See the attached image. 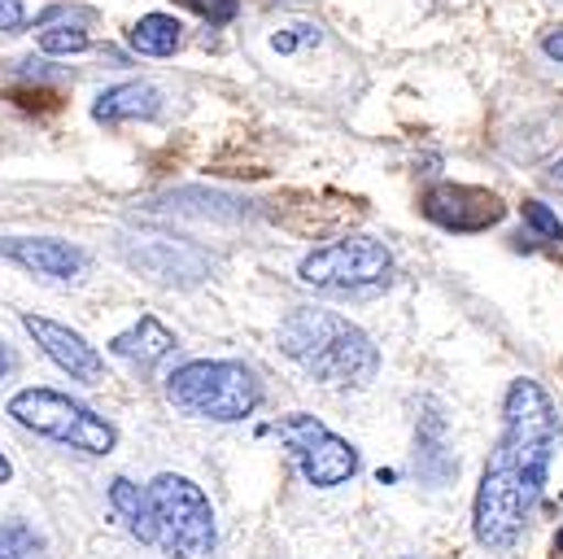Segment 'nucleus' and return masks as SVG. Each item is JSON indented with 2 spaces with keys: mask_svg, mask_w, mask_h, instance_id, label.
<instances>
[{
  "mask_svg": "<svg viewBox=\"0 0 563 559\" xmlns=\"http://www.w3.org/2000/svg\"><path fill=\"white\" fill-rule=\"evenodd\" d=\"M555 446H560V416L551 394L529 376L511 381L503 403V437L485 463L476 507H472L481 547L507 551L520 538V529L529 525L542 498Z\"/></svg>",
  "mask_w": 563,
  "mask_h": 559,
  "instance_id": "f257e3e1",
  "label": "nucleus"
},
{
  "mask_svg": "<svg viewBox=\"0 0 563 559\" xmlns=\"http://www.w3.org/2000/svg\"><path fill=\"white\" fill-rule=\"evenodd\" d=\"M280 350L314 381L341 385V390L372 385L380 372V350L372 346V337L350 319L314 306H297L284 315Z\"/></svg>",
  "mask_w": 563,
  "mask_h": 559,
  "instance_id": "f03ea898",
  "label": "nucleus"
},
{
  "mask_svg": "<svg viewBox=\"0 0 563 559\" xmlns=\"http://www.w3.org/2000/svg\"><path fill=\"white\" fill-rule=\"evenodd\" d=\"M166 398L192 419L236 424L258 412L263 385L236 359H192L166 376Z\"/></svg>",
  "mask_w": 563,
  "mask_h": 559,
  "instance_id": "7ed1b4c3",
  "label": "nucleus"
},
{
  "mask_svg": "<svg viewBox=\"0 0 563 559\" xmlns=\"http://www.w3.org/2000/svg\"><path fill=\"white\" fill-rule=\"evenodd\" d=\"M148 503H153V529H157L153 547H162L170 559H214V547H219L214 507L197 481L179 472H162L148 485Z\"/></svg>",
  "mask_w": 563,
  "mask_h": 559,
  "instance_id": "20e7f679",
  "label": "nucleus"
},
{
  "mask_svg": "<svg viewBox=\"0 0 563 559\" xmlns=\"http://www.w3.org/2000/svg\"><path fill=\"white\" fill-rule=\"evenodd\" d=\"M9 416L35 437H48L57 446L84 450V454H110L119 446V428L106 416H97L92 407H84L70 394L57 390H18L9 398Z\"/></svg>",
  "mask_w": 563,
  "mask_h": 559,
  "instance_id": "39448f33",
  "label": "nucleus"
},
{
  "mask_svg": "<svg viewBox=\"0 0 563 559\" xmlns=\"http://www.w3.org/2000/svg\"><path fill=\"white\" fill-rule=\"evenodd\" d=\"M297 276L306 280L310 288H328V293H358V288H376L389 284L394 276V254L372 241V237H345L332 241L314 254L301 259Z\"/></svg>",
  "mask_w": 563,
  "mask_h": 559,
  "instance_id": "423d86ee",
  "label": "nucleus"
},
{
  "mask_svg": "<svg viewBox=\"0 0 563 559\" xmlns=\"http://www.w3.org/2000/svg\"><path fill=\"white\" fill-rule=\"evenodd\" d=\"M276 437L292 450L301 476L319 490H336L358 472V450L345 437H336L319 416H306V412L284 416L276 424Z\"/></svg>",
  "mask_w": 563,
  "mask_h": 559,
  "instance_id": "0eeeda50",
  "label": "nucleus"
},
{
  "mask_svg": "<svg viewBox=\"0 0 563 559\" xmlns=\"http://www.w3.org/2000/svg\"><path fill=\"white\" fill-rule=\"evenodd\" d=\"M423 215L445 228V232H485L494 223H503L507 206L498 193L489 188H472V184H437L423 193Z\"/></svg>",
  "mask_w": 563,
  "mask_h": 559,
  "instance_id": "6e6552de",
  "label": "nucleus"
},
{
  "mask_svg": "<svg viewBox=\"0 0 563 559\" xmlns=\"http://www.w3.org/2000/svg\"><path fill=\"white\" fill-rule=\"evenodd\" d=\"M22 328L31 332V341L44 350L48 363H57L70 381H101L106 376V359L97 354V346H88V337H79L75 328L57 324V319H44V315H22Z\"/></svg>",
  "mask_w": 563,
  "mask_h": 559,
  "instance_id": "1a4fd4ad",
  "label": "nucleus"
},
{
  "mask_svg": "<svg viewBox=\"0 0 563 559\" xmlns=\"http://www.w3.org/2000/svg\"><path fill=\"white\" fill-rule=\"evenodd\" d=\"M0 259L44 280H70L84 272V250L57 237H0Z\"/></svg>",
  "mask_w": 563,
  "mask_h": 559,
  "instance_id": "9d476101",
  "label": "nucleus"
},
{
  "mask_svg": "<svg viewBox=\"0 0 563 559\" xmlns=\"http://www.w3.org/2000/svg\"><path fill=\"white\" fill-rule=\"evenodd\" d=\"M175 332L157 319V315H141L128 332H119L114 341H110V354H119L123 363H132L136 372H153L162 359H170L175 354Z\"/></svg>",
  "mask_w": 563,
  "mask_h": 559,
  "instance_id": "9b49d317",
  "label": "nucleus"
},
{
  "mask_svg": "<svg viewBox=\"0 0 563 559\" xmlns=\"http://www.w3.org/2000/svg\"><path fill=\"white\" fill-rule=\"evenodd\" d=\"M128 263L148 272L153 280H166V284H197L210 272L201 254H192L184 245H170V241H148L136 254H128Z\"/></svg>",
  "mask_w": 563,
  "mask_h": 559,
  "instance_id": "f8f14e48",
  "label": "nucleus"
},
{
  "mask_svg": "<svg viewBox=\"0 0 563 559\" xmlns=\"http://www.w3.org/2000/svg\"><path fill=\"white\" fill-rule=\"evenodd\" d=\"M162 110V92L153 84H119V88H106L92 106V119L97 123H128V119H153Z\"/></svg>",
  "mask_w": 563,
  "mask_h": 559,
  "instance_id": "ddd939ff",
  "label": "nucleus"
},
{
  "mask_svg": "<svg viewBox=\"0 0 563 559\" xmlns=\"http://www.w3.org/2000/svg\"><path fill=\"white\" fill-rule=\"evenodd\" d=\"M110 507L123 516V525L132 529V538H141L144 547L157 542V529H153V503H148V485H136L128 476H114L110 481Z\"/></svg>",
  "mask_w": 563,
  "mask_h": 559,
  "instance_id": "4468645a",
  "label": "nucleus"
},
{
  "mask_svg": "<svg viewBox=\"0 0 563 559\" xmlns=\"http://www.w3.org/2000/svg\"><path fill=\"white\" fill-rule=\"evenodd\" d=\"M132 48L144 53V57H170L184 40V26L170 18V13H144L141 22L132 26Z\"/></svg>",
  "mask_w": 563,
  "mask_h": 559,
  "instance_id": "2eb2a0df",
  "label": "nucleus"
},
{
  "mask_svg": "<svg viewBox=\"0 0 563 559\" xmlns=\"http://www.w3.org/2000/svg\"><path fill=\"white\" fill-rule=\"evenodd\" d=\"M0 559H44V538L22 520H4L0 525Z\"/></svg>",
  "mask_w": 563,
  "mask_h": 559,
  "instance_id": "dca6fc26",
  "label": "nucleus"
},
{
  "mask_svg": "<svg viewBox=\"0 0 563 559\" xmlns=\"http://www.w3.org/2000/svg\"><path fill=\"white\" fill-rule=\"evenodd\" d=\"M40 48L48 57H70V53H84L88 48V31L75 26V22H62V26H44L40 31Z\"/></svg>",
  "mask_w": 563,
  "mask_h": 559,
  "instance_id": "f3484780",
  "label": "nucleus"
},
{
  "mask_svg": "<svg viewBox=\"0 0 563 559\" xmlns=\"http://www.w3.org/2000/svg\"><path fill=\"white\" fill-rule=\"evenodd\" d=\"M520 210H525V223H529L538 237H547V241H563V223L551 206H542V201H533V197H529Z\"/></svg>",
  "mask_w": 563,
  "mask_h": 559,
  "instance_id": "a211bd4d",
  "label": "nucleus"
},
{
  "mask_svg": "<svg viewBox=\"0 0 563 559\" xmlns=\"http://www.w3.org/2000/svg\"><path fill=\"white\" fill-rule=\"evenodd\" d=\"M184 9H192L197 18H206L210 26H228L236 13H241V0H175Z\"/></svg>",
  "mask_w": 563,
  "mask_h": 559,
  "instance_id": "6ab92c4d",
  "label": "nucleus"
},
{
  "mask_svg": "<svg viewBox=\"0 0 563 559\" xmlns=\"http://www.w3.org/2000/svg\"><path fill=\"white\" fill-rule=\"evenodd\" d=\"M301 44H319V26H288L280 35H272V48L276 53H297Z\"/></svg>",
  "mask_w": 563,
  "mask_h": 559,
  "instance_id": "aec40b11",
  "label": "nucleus"
},
{
  "mask_svg": "<svg viewBox=\"0 0 563 559\" xmlns=\"http://www.w3.org/2000/svg\"><path fill=\"white\" fill-rule=\"evenodd\" d=\"M22 22H26L22 0H0V31H18Z\"/></svg>",
  "mask_w": 563,
  "mask_h": 559,
  "instance_id": "412c9836",
  "label": "nucleus"
},
{
  "mask_svg": "<svg viewBox=\"0 0 563 559\" xmlns=\"http://www.w3.org/2000/svg\"><path fill=\"white\" fill-rule=\"evenodd\" d=\"M13 97H18L22 106H35V101H40L44 110H57V101H62L57 92H13Z\"/></svg>",
  "mask_w": 563,
  "mask_h": 559,
  "instance_id": "4be33fe9",
  "label": "nucleus"
},
{
  "mask_svg": "<svg viewBox=\"0 0 563 559\" xmlns=\"http://www.w3.org/2000/svg\"><path fill=\"white\" fill-rule=\"evenodd\" d=\"M542 48H547V57H555V62H563V26H560V31H551V35L542 40Z\"/></svg>",
  "mask_w": 563,
  "mask_h": 559,
  "instance_id": "5701e85b",
  "label": "nucleus"
},
{
  "mask_svg": "<svg viewBox=\"0 0 563 559\" xmlns=\"http://www.w3.org/2000/svg\"><path fill=\"white\" fill-rule=\"evenodd\" d=\"M13 368H18V359H13V350H9L4 341H0V381H4V376H9Z\"/></svg>",
  "mask_w": 563,
  "mask_h": 559,
  "instance_id": "b1692460",
  "label": "nucleus"
},
{
  "mask_svg": "<svg viewBox=\"0 0 563 559\" xmlns=\"http://www.w3.org/2000/svg\"><path fill=\"white\" fill-rule=\"evenodd\" d=\"M9 476H13V463H9V454H4V450H0V485H4V481H9Z\"/></svg>",
  "mask_w": 563,
  "mask_h": 559,
  "instance_id": "393cba45",
  "label": "nucleus"
},
{
  "mask_svg": "<svg viewBox=\"0 0 563 559\" xmlns=\"http://www.w3.org/2000/svg\"><path fill=\"white\" fill-rule=\"evenodd\" d=\"M551 179H555V184H563V157L555 162V166H551Z\"/></svg>",
  "mask_w": 563,
  "mask_h": 559,
  "instance_id": "a878e982",
  "label": "nucleus"
},
{
  "mask_svg": "<svg viewBox=\"0 0 563 559\" xmlns=\"http://www.w3.org/2000/svg\"><path fill=\"white\" fill-rule=\"evenodd\" d=\"M555 556H563V534H560V542H555Z\"/></svg>",
  "mask_w": 563,
  "mask_h": 559,
  "instance_id": "bb28decb",
  "label": "nucleus"
}]
</instances>
